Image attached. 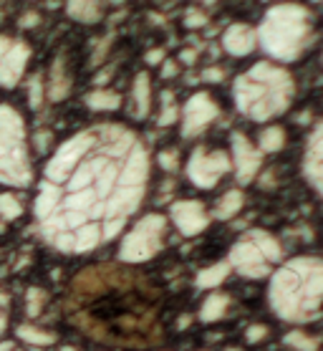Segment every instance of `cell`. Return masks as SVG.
<instances>
[{
	"instance_id": "cell-1",
	"label": "cell",
	"mask_w": 323,
	"mask_h": 351,
	"mask_svg": "<svg viewBox=\"0 0 323 351\" xmlns=\"http://www.w3.org/2000/svg\"><path fill=\"white\" fill-rule=\"evenodd\" d=\"M152 160L124 124H96L63 142L46 165L36 215L66 253H86L117 238L144 202Z\"/></svg>"
},
{
	"instance_id": "cell-2",
	"label": "cell",
	"mask_w": 323,
	"mask_h": 351,
	"mask_svg": "<svg viewBox=\"0 0 323 351\" xmlns=\"http://www.w3.org/2000/svg\"><path fill=\"white\" fill-rule=\"evenodd\" d=\"M66 319L109 346H149L159 339V288L126 265H91L71 280Z\"/></svg>"
},
{
	"instance_id": "cell-3",
	"label": "cell",
	"mask_w": 323,
	"mask_h": 351,
	"mask_svg": "<svg viewBox=\"0 0 323 351\" xmlns=\"http://www.w3.org/2000/svg\"><path fill=\"white\" fill-rule=\"evenodd\" d=\"M293 96H296V81L291 71L270 61L252 64L235 79L232 99L237 112L252 121H270L288 112Z\"/></svg>"
},
{
	"instance_id": "cell-4",
	"label": "cell",
	"mask_w": 323,
	"mask_h": 351,
	"mask_svg": "<svg viewBox=\"0 0 323 351\" xmlns=\"http://www.w3.org/2000/svg\"><path fill=\"white\" fill-rule=\"evenodd\" d=\"M258 46L280 64L296 61L313 40V13L300 3H276L255 28Z\"/></svg>"
},
{
	"instance_id": "cell-5",
	"label": "cell",
	"mask_w": 323,
	"mask_h": 351,
	"mask_svg": "<svg viewBox=\"0 0 323 351\" xmlns=\"http://www.w3.org/2000/svg\"><path fill=\"white\" fill-rule=\"evenodd\" d=\"M278 316L291 321L308 319L323 301V263L313 258H298L280 268L270 291Z\"/></svg>"
},
{
	"instance_id": "cell-6",
	"label": "cell",
	"mask_w": 323,
	"mask_h": 351,
	"mask_svg": "<svg viewBox=\"0 0 323 351\" xmlns=\"http://www.w3.org/2000/svg\"><path fill=\"white\" fill-rule=\"evenodd\" d=\"M0 182L13 187L31 182L25 121L13 106H0Z\"/></svg>"
},
{
	"instance_id": "cell-7",
	"label": "cell",
	"mask_w": 323,
	"mask_h": 351,
	"mask_svg": "<svg viewBox=\"0 0 323 351\" xmlns=\"http://www.w3.org/2000/svg\"><path fill=\"white\" fill-rule=\"evenodd\" d=\"M165 235V217L162 215H147L142 217L136 228L124 240L121 258L124 261H147L157 253L159 243Z\"/></svg>"
},
{
	"instance_id": "cell-8",
	"label": "cell",
	"mask_w": 323,
	"mask_h": 351,
	"mask_svg": "<svg viewBox=\"0 0 323 351\" xmlns=\"http://www.w3.org/2000/svg\"><path fill=\"white\" fill-rule=\"evenodd\" d=\"M278 256V245L273 243L270 235H263V232H252L245 240H240L235 247H232V261H235L240 268H245L243 273L248 276H263V268L268 265L270 258Z\"/></svg>"
},
{
	"instance_id": "cell-9",
	"label": "cell",
	"mask_w": 323,
	"mask_h": 351,
	"mask_svg": "<svg viewBox=\"0 0 323 351\" xmlns=\"http://www.w3.org/2000/svg\"><path fill=\"white\" fill-rule=\"evenodd\" d=\"M230 157L222 149H195V154L189 157L187 162V175L189 180L202 187V190H210L220 182L222 175L230 172Z\"/></svg>"
},
{
	"instance_id": "cell-10",
	"label": "cell",
	"mask_w": 323,
	"mask_h": 351,
	"mask_svg": "<svg viewBox=\"0 0 323 351\" xmlns=\"http://www.w3.org/2000/svg\"><path fill=\"white\" fill-rule=\"evenodd\" d=\"M28 61H31V46L23 38L0 33V86H16L23 79Z\"/></svg>"
},
{
	"instance_id": "cell-11",
	"label": "cell",
	"mask_w": 323,
	"mask_h": 351,
	"mask_svg": "<svg viewBox=\"0 0 323 351\" xmlns=\"http://www.w3.org/2000/svg\"><path fill=\"white\" fill-rule=\"evenodd\" d=\"M220 114L215 99L207 91H200L189 99L184 109H182V134L184 136H198L200 132H205L215 121V117Z\"/></svg>"
},
{
	"instance_id": "cell-12",
	"label": "cell",
	"mask_w": 323,
	"mask_h": 351,
	"mask_svg": "<svg viewBox=\"0 0 323 351\" xmlns=\"http://www.w3.org/2000/svg\"><path fill=\"white\" fill-rule=\"evenodd\" d=\"M230 165L235 167L237 180L243 184H248L250 180H255L258 172H261L263 152L248 139V136L235 132V134H232V160H230Z\"/></svg>"
},
{
	"instance_id": "cell-13",
	"label": "cell",
	"mask_w": 323,
	"mask_h": 351,
	"mask_svg": "<svg viewBox=\"0 0 323 351\" xmlns=\"http://www.w3.org/2000/svg\"><path fill=\"white\" fill-rule=\"evenodd\" d=\"M303 175L323 199V121L308 136L306 152H303Z\"/></svg>"
},
{
	"instance_id": "cell-14",
	"label": "cell",
	"mask_w": 323,
	"mask_h": 351,
	"mask_svg": "<svg viewBox=\"0 0 323 351\" xmlns=\"http://www.w3.org/2000/svg\"><path fill=\"white\" fill-rule=\"evenodd\" d=\"M172 220L184 235H195V232L205 230L210 217L198 199H182L172 205Z\"/></svg>"
},
{
	"instance_id": "cell-15",
	"label": "cell",
	"mask_w": 323,
	"mask_h": 351,
	"mask_svg": "<svg viewBox=\"0 0 323 351\" xmlns=\"http://www.w3.org/2000/svg\"><path fill=\"white\" fill-rule=\"evenodd\" d=\"M222 48L230 56H248L258 48V36L255 28L248 23H232L222 33Z\"/></svg>"
},
{
	"instance_id": "cell-16",
	"label": "cell",
	"mask_w": 323,
	"mask_h": 351,
	"mask_svg": "<svg viewBox=\"0 0 323 351\" xmlns=\"http://www.w3.org/2000/svg\"><path fill=\"white\" fill-rule=\"evenodd\" d=\"M71 91V73L66 71V61L63 56H58L51 64V71H48V81H46V96L51 101H63Z\"/></svg>"
},
{
	"instance_id": "cell-17",
	"label": "cell",
	"mask_w": 323,
	"mask_h": 351,
	"mask_svg": "<svg viewBox=\"0 0 323 351\" xmlns=\"http://www.w3.org/2000/svg\"><path fill=\"white\" fill-rule=\"evenodd\" d=\"M66 13L76 23H99L104 16V0H66Z\"/></svg>"
},
{
	"instance_id": "cell-18",
	"label": "cell",
	"mask_w": 323,
	"mask_h": 351,
	"mask_svg": "<svg viewBox=\"0 0 323 351\" xmlns=\"http://www.w3.org/2000/svg\"><path fill=\"white\" fill-rule=\"evenodd\" d=\"M132 104H134V117L136 119H144L149 114L152 106V79L149 73L142 71L134 79V86H132Z\"/></svg>"
},
{
	"instance_id": "cell-19",
	"label": "cell",
	"mask_w": 323,
	"mask_h": 351,
	"mask_svg": "<svg viewBox=\"0 0 323 351\" xmlns=\"http://www.w3.org/2000/svg\"><path fill=\"white\" fill-rule=\"evenodd\" d=\"M86 106L91 112H117L121 106V96L111 88H94L91 94H86Z\"/></svg>"
},
{
	"instance_id": "cell-20",
	"label": "cell",
	"mask_w": 323,
	"mask_h": 351,
	"mask_svg": "<svg viewBox=\"0 0 323 351\" xmlns=\"http://www.w3.org/2000/svg\"><path fill=\"white\" fill-rule=\"evenodd\" d=\"M285 142V132L280 127H265L258 136V149L261 152H278Z\"/></svg>"
},
{
	"instance_id": "cell-21",
	"label": "cell",
	"mask_w": 323,
	"mask_h": 351,
	"mask_svg": "<svg viewBox=\"0 0 323 351\" xmlns=\"http://www.w3.org/2000/svg\"><path fill=\"white\" fill-rule=\"evenodd\" d=\"M243 210V192L240 190H230L222 195V199L217 202V217H232L235 213Z\"/></svg>"
},
{
	"instance_id": "cell-22",
	"label": "cell",
	"mask_w": 323,
	"mask_h": 351,
	"mask_svg": "<svg viewBox=\"0 0 323 351\" xmlns=\"http://www.w3.org/2000/svg\"><path fill=\"white\" fill-rule=\"evenodd\" d=\"M21 215H23L21 199L10 192H0V220H18Z\"/></svg>"
},
{
	"instance_id": "cell-23",
	"label": "cell",
	"mask_w": 323,
	"mask_h": 351,
	"mask_svg": "<svg viewBox=\"0 0 323 351\" xmlns=\"http://www.w3.org/2000/svg\"><path fill=\"white\" fill-rule=\"evenodd\" d=\"M43 99H46V81L40 73H33L31 81H28V104H31V109H40Z\"/></svg>"
},
{
	"instance_id": "cell-24",
	"label": "cell",
	"mask_w": 323,
	"mask_h": 351,
	"mask_svg": "<svg viewBox=\"0 0 323 351\" xmlns=\"http://www.w3.org/2000/svg\"><path fill=\"white\" fill-rule=\"evenodd\" d=\"M18 336L25 339V341H33V343H51L56 339L53 334H38L40 328H33V326H18L16 328Z\"/></svg>"
},
{
	"instance_id": "cell-25",
	"label": "cell",
	"mask_w": 323,
	"mask_h": 351,
	"mask_svg": "<svg viewBox=\"0 0 323 351\" xmlns=\"http://www.w3.org/2000/svg\"><path fill=\"white\" fill-rule=\"evenodd\" d=\"M43 301H46V293H40V288H31V293H28V313L38 316Z\"/></svg>"
},
{
	"instance_id": "cell-26",
	"label": "cell",
	"mask_w": 323,
	"mask_h": 351,
	"mask_svg": "<svg viewBox=\"0 0 323 351\" xmlns=\"http://www.w3.org/2000/svg\"><path fill=\"white\" fill-rule=\"evenodd\" d=\"M51 142H53V134H51V132H36V134H33V144H36L38 152H46Z\"/></svg>"
},
{
	"instance_id": "cell-27",
	"label": "cell",
	"mask_w": 323,
	"mask_h": 351,
	"mask_svg": "<svg viewBox=\"0 0 323 351\" xmlns=\"http://www.w3.org/2000/svg\"><path fill=\"white\" fill-rule=\"evenodd\" d=\"M207 16L202 13V10H189L187 13V25L189 28H200V25H205Z\"/></svg>"
},
{
	"instance_id": "cell-28",
	"label": "cell",
	"mask_w": 323,
	"mask_h": 351,
	"mask_svg": "<svg viewBox=\"0 0 323 351\" xmlns=\"http://www.w3.org/2000/svg\"><path fill=\"white\" fill-rule=\"evenodd\" d=\"M18 23H21V28H36V25L40 23V16L36 13V10H31V13H23Z\"/></svg>"
},
{
	"instance_id": "cell-29",
	"label": "cell",
	"mask_w": 323,
	"mask_h": 351,
	"mask_svg": "<svg viewBox=\"0 0 323 351\" xmlns=\"http://www.w3.org/2000/svg\"><path fill=\"white\" fill-rule=\"evenodd\" d=\"M159 162H162V167L165 169H174V154L172 152H165L162 157H159Z\"/></svg>"
},
{
	"instance_id": "cell-30",
	"label": "cell",
	"mask_w": 323,
	"mask_h": 351,
	"mask_svg": "<svg viewBox=\"0 0 323 351\" xmlns=\"http://www.w3.org/2000/svg\"><path fill=\"white\" fill-rule=\"evenodd\" d=\"M159 58H162V51H154V53L147 56V61H159Z\"/></svg>"
},
{
	"instance_id": "cell-31",
	"label": "cell",
	"mask_w": 323,
	"mask_h": 351,
	"mask_svg": "<svg viewBox=\"0 0 323 351\" xmlns=\"http://www.w3.org/2000/svg\"><path fill=\"white\" fill-rule=\"evenodd\" d=\"M0 351H13V343H10V341H3V343H0Z\"/></svg>"
},
{
	"instance_id": "cell-32",
	"label": "cell",
	"mask_w": 323,
	"mask_h": 351,
	"mask_svg": "<svg viewBox=\"0 0 323 351\" xmlns=\"http://www.w3.org/2000/svg\"><path fill=\"white\" fill-rule=\"evenodd\" d=\"M202 3H215V0H202Z\"/></svg>"
},
{
	"instance_id": "cell-33",
	"label": "cell",
	"mask_w": 323,
	"mask_h": 351,
	"mask_svg": "<svg viewBox=\"0 0 323 351\" xmlns=\"http://www.w3.org/2000/svg\"><path fill=\"white\" fill-rule=\"evenodd\" d=\"M63 351H76V349H63Z\"/></svg>"
}]
</instances>
